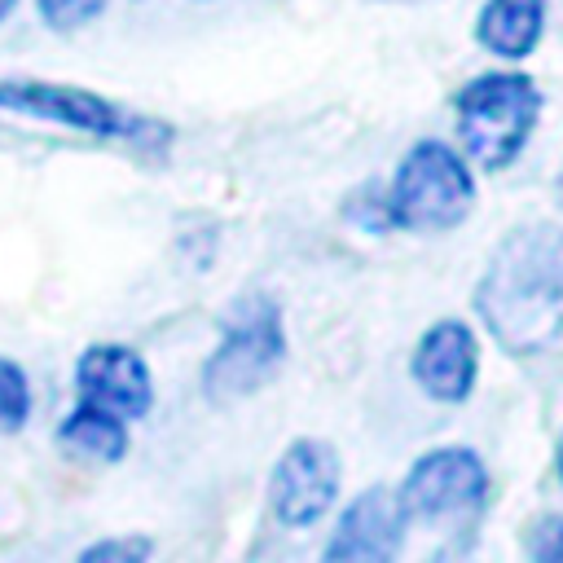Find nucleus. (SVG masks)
<instances>
[{
	"label": "nucleus",
	"instance_id": "f257e3e1",
	"mask_svg": "<svg viewBox=\"0 0 563 563\" xmlns=\"http://www.w3.org/2000/svg\"><path fill=\"white\" fill-rule=\"evenodd\" d=\"M471 303L506 356L554 352L563 343V224L528 220L501 233Z\"/></svg>",
	"mask_w": 563,
	"mask_h": 563
},
{
	"label": "nucleus",
	"instance_id": "f03ea898",
	"mask_svg": "<svg viewBox=\"0 0 563 563\" xmlns=\"http://www.w3.org/2000/svg\"><path fill=\"white\" fill-rule=\"evenodd\" d=\"M545 110V92L523 70H484L453 92L457 150L479 172H506L528 150Z\"/></svg>",
	"mask_w": 563,
	"mask_h": 563
},
{
	"label": "nucleus",
	"instance_id": "7ed1b4c3",
	"mask_svg": "<svg viewBox=\"0 0 563 563\" xmlns=\"http://www.w3.org/2000/svg\"><path fill=\"white\" fill-rule=\"evenodd\" d=\"M475 167L466 163V154L449 141L422 136L413 141L400 163L396 176L383 189L387 202V224L405 229V233H444L457 229L471 211H475Z\"/></svg>",
	"mask_w": 563,
	"mask_h": 563
},
{
	"label": "nucleus",
	"instance_id": "20e7f679",
	"mask_svg": "<svg viewBox=\"0 0 563 563\" xmlns=\"http://www.w3.org/2000/svg\"><path fill=\"white\" fill-rule=\"evenodd\" d=\"M286 361L282 308L268 295H242L220 325L211 356L202 361V396L211 405L251 400Z\"/></svg>",
	"mask_w": 563,
	"mask_h": 563
},
{
	"label": "nucleus",
	"instance_id": "39448f33",
	"mask_svg": "<svg viewBox=\"0 0 563 563\" xmlns=\"http://www.w3.org/2000/svg\"><path fill=\"white\" fill-rule=\"evenodd\" d=\"M0 110L4 114H26V119H40V123H57V128H70V132H88V136H101V141L154 145L158 136H172L163 123L141 119L123 101H114L106 92H92V88H79V84L0 75Z\"/></svg>",
	"mask_w": 563,
	"mask_h": 563
},
{
	"label": "nucleus",
	"instance_id": "423d86ee",
	"mask_svg": "<svg viewBox=\"0 0 563 563\" xmlns=\"http://www.w3.org/2000/svg\"><path fill=\"white\" fill-rule=\"evenodd\" d=\"M396 497L409 523H457L484 506L488 466L471 444H440L413 457Z\"/></svg>",
	"mask_w": 563,
	"mask_h": 563
},
{
	"label": "nucleus",
	"instance_id": "0eeeda50",
	"mask_svg": "<svg viewBox=\"0 0 563 563\" xmlns=\"http://www.w3.org/2000/svg\"><path fill=\"white\" fill-rule=\"evenodd\" d=\"M339 484H343L339 449L321 435H299L273 462L268 510L282 528H312L334 510Z\"/></svg>",
	"mask_w": 563,
	"mask_h": 563
},
{
	"label": "nucleus",
	"instance_id": "6e6552de",
	"mask_svg": "<svg viewBox=\"0 0 563 563\" xmlns=\"http://www.w3.org/2000/svg\"><path fill=\"white\" fill-rule=\"evenodd\" d=\"M405 528L409 515L400 510L396 488L374 484L339 510L334 532L321 545V563H400Z\"/></svg>",
	"mask_w": 563,
	"mask_h": 563
},
{
	"label": "nucleus",
	"instance_id": "1a4fd4ad",
	"mask_svg": "<svg viewBox=\"0 0 563 563\" xmlns=\"http://www.w3.org/2000/svg\"><path fill=\"white\" fill-rule=\"evenodd\" d=\"M413 387L435 405H466L479 383V339L462 317L431 321L409 352Z\"/></svg>",
	"mask_w": 563,
	"mask_h": 563
},
{
	"label": "nucleus",
	"instance_id": "9d476101",
	"mask_svg": "<svg viewBox=\"0 0 563 563\" xmlns=\"http://www.w3.org/2000/svg\"><path fill=\"white\" fill-rule=\"evenodd\" d=\"M75 387H79V400L101 405L123 422H136L154 409L150 361L128 343H88L75 361Z\"/></svg>",
	"mask_w": 563,
	"mask_h": 563
},
{
	"label": "nucleus",
	"instance_id": "9b49d317",
	"mask_svg": "<svg viewBox=\"0 0 563 563\" xmlns=\"http://www.w3.org/2000/svg\"><path fill=\"white\" fill-rule=\"evenodd\" d=\"M545 0H484L475 13V44L501 62H523L545 35Z\"/></svg>",
	"mask_w": 563,
	"mask_h": 563
},
{
	"label": "nucleus",
	"instance_id": "f8f14e48",
	"mask_svg": "<svg viewBox=\"0 0 563 563\" xmlns=\"http://www.w3.org/2000/svg\"><path fill=\"white\" fill-rule=\"evenodd\" d=\"M57 440H62L66 453L88 457V462H106V466H110V462H123L128 449H132L128 422H123L119 413L101 409V405H88V400H79V405L62 418Z\"/></svg>",
	"mask_w": 563,
	"mask_h": 563
},
{
	"label": "nucleus",
	"instance_id": "ddd939ff",
	"mask_svg": "<svg viewBox=\"0 0 563 563\" xmlns=\"http://www.w3.org/2000/svg\"><path fill=\"white\" fill-rule=\"evenodd\" d=\"M31 378H26V369L13 361V356H4L0 352V435H13V431H22L26 427V418H31Z\"/></svg>",
	"mask_w": 563,
	"mask_h": 563
},
{
	"label": "nucleus",
	"instance_id": "4468645a",
	"mask_svg": "<svg viewBox=\"0 0 563 563\" xmlns=\"http://www.w3.org/2000/svg\"><path fill=\"white\" fill-rule=\"evenodd\" d=\"M150 554H154V537L119 532V537H101V541L84 545L75 554V563H150Z\"/></svg>",
	"mask_w": 563,
	"mask_h": 563
},
{
	"label": "nucleus",
	"instance_id": "2eb2a0df",
	"mask_svg": "<svg viewBox=\"0 0 563 563\" xmlns=\"http://www.w3.org/2000/svg\"><path fill=\"white\" fill-rule=\"evenodd\" d=\"M523 559L528 563H563V515L541 510L523 528Z\"/></svg>",
	"mask_w": 563,
	"mask_h": 563
},
{
	"label": "nucleus",
	"instance_id": "dca6fc26",
	"mask_svg": "<svg viewBox=\"0 0 563 563\" xmlns=\"http://www.w3.org/2000/svg\"><path fill=\"white\" fill-rule=\"evenodd\" d=\"M35 4L53 31H79L92 18H101V9H106V0H35Z\"/></svg>",
	"mask_w": 563,
	"mask_h": 563
},
{
	"label": "nucleus",
	"instance_id": "f3484780",
	"mask_svg": "<svg viewBox=\"0 0 563 563\" xmlns=\"http://www.w3.org/2000/svg\"><path fill=\"white\" fill-rule=\"evenodd\" d=\"M431 563H479L471 550H462V545H453V550H444V554H435Z\"/></svg>",
	"mask_w": 563,
	"mask_h": 563
},
{
	"label": "nucleus",
	"instance_id": "a211bd4d",
	"mask_svg": "<svg viewBox=\"0 0 563 563\" xmlns=\"http://www.w3.org/2000/svg\"><path fill=\"white\" fill-rule=\"evenodd\" d=\"M554 475H559V484H563V435H559V444H554Z\"/></svg>",
	"mask_w": 563,
	"mask_h": 563
},
{
	"label": "nucleus",
	"instance_id": "6ab92c4d",
	"mask_svg": "<svg viewBox=\"0 0 563 563\" xmlns=\"http://www.w3.org/2000/svg\"><path fill=\"white\" fill-rule=\"evenodd\" d=\"M13 9H18V0H0V26L9 22V13H13Z\"/></svg>",
	"mask_w": 563,
	"mask_h": 563
},
{
	"label": "nucleus",
	"instance_id": "aec40b11",
	"mask_svg": "<svg viewBox=\"0 0 563 563\" xmlns=\"http://www.w3.org/2000/svg\"><path fill=\"white\" fill-rule=\"evenodd\" d=\"M383 4H422V0H383Z\"/></svg>",
	"mask_w": 563,
	"mask_h": 563
},
{
	"label": "nucleus",
	"instance_id": "412c9836",
	"mask_svg": "<svg viewBox=\"0 0 563 563\" xmlns=\"http://www.w3.org/2000/svg\"><path fill=\"white\" fill-rule=\"evenodd\" d=\"M559 202H563V172H559Z\"/></svg>",
	"mask_w": 563,
	"mask_h": 563
}]
</instances>
